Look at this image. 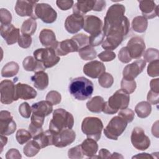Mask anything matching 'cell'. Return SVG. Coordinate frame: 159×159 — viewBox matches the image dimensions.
I'll list each match as a JSON object with an SVG mask.
<instances>
[{"label":"cell","mask_w":159,"mask_h":159,"mask_svg":"<svg viewBox=\"0 0 159 159\" xmlns=\"http://www.w3.org/2000/svg\"><path fill=\"white\" fill-rule=\"evenodd\" d=\"M1 102L4 104H10L15 101L16 98V85L9 80H2L0 83Z\"/></svg>","instance_id":"obj_11"},{"label":"cell","mask_w":159,"mask_h":159,"mask_svg":"<svg viewBox=\"0 0 159 159\" xmlns=\"http://www.w3.org/2000/svg\"><path fill=\"white\" fill-rule=\"evenodd\" d=\"M104 34L103 32H101L98 34L91 35L89 37V44L92 47H96L101 45L104 40Z\"/></svg>","instance_id":"obj_44"},{"label":"cell","mask_w":159,"mask_h":159,"mask_svg":"<svg viewBox=\"0 0 159 159\" xmlns=\"http://www.w3.org/2000/svg\"><path fill=\"white\" fill-rule=\"evenodd\" d=\"M147 99V102L150 104H158L159 102V93H156L150 90L148 93Z\"/></svg>","instance_id":"obj_55"},{"label":"cell","mask_w":159,"mask_h":159,"mask_svg":"<svg viewBox=\"0 0 159 159\" xmlns=\"http://www.w3.org/2000/svg\"><path fill=\"white\" fill-rule=\"evenodd\" d=\"M126 47L131 58L134 59L140 58L145 50L144 40L142 38L138 36L132 37L127 42Z\"/></svg>","instance_id":"obj_14"},{"label":"cell","mask_w":159,"mask_h":159,"mask_svg":"<svg viewBox=\"0 0 159 159\" xmlns=\"http://www.w3.org/2000/svg\"><path fill=\"white\" fill-rule=\"evenodd\" d=\"M31 80L34 83V87L41 91L47 88L48 85V74L43 71L35 72L31 77Z\"/></svg>","instance_id":"obj_28"},{"label":"cell","mask_w":159,"mask_h":159,"mask_svg":"<svg viewBox=\"0 0 159 159\" xmlns=\"http://www.w3.org/2000/svg\"><path fill=\"white\" fill-rule=\"evenodd\" d=\"M80 57L83 60H91L96 58L97 52L93 47L87 45L78 50Z\"/></svg>","instance_id":"obj_37"},{"label":"cell","mask_w":159,"mask_h":159,"mask_svg":"<svg viewBox=\"0 0 159 159\" xmlns=\"http://www.w3.org/2000/svg\"><path fill=\"white\" fill-rule=\"evenodd\" d=\"M32 37L28 35H20L17 41L18 45L20 47L23 48H27L30 47L32 44Z\"/></svg>","instance_id":"obj_52"},{"label":"cell","mask_w":159,"mask_h":159,"mask_svg":"<svg viewBox=\"0 0 159 159\" xmlns=\"http://www.w3.org/2000/svg\"><path fill=\"white\" fill-rule=\"evenodd\" d=\"M80 145L84 155L89 158H97V157H95L98 150L97 141L88 137L80 144Z\"/></svg>","instance_id":"obj_26"},{"label":"cell","mask_w":159,"mask_h":159,"mask_svg":"<svg viewBox=\"0 0 159 159\" xmlns=\"http://www.w3.org/2000/svg\"><path fill=\"white\" fill-rule=\"evenodd\" d=\"M37 3V1H34L18 0L15 6L16 12L21 17L29 16L34 18V8Z\"/></svg>","instance_id":"obj_19"},{"label":"cell","mask_w":159,"mask_h":159,"mask_svg":"<svg viewBox=\"0 0 159 159\" xmlns=\"http://www.w3.org/2000/svg\"><path fill=\"white\" fill-rule=\"evenodd\" d=\"M118 116H120L129 123L132 122V120H134L135 117V113L131 109L126 108L120 110L118 113Z\"/></svg>","instance_id":"obj_51"},{"label":"cell","mask_w":159,"mask_h":159,"mask_svg":"<svg viewBox=\"0 0 159 159\" xmlns=\"http://www.w3.org/2000/svg\"><path fill=\"white\" fill-rule=\"evenodd\" d=\"M98 57L101 61L107 62V61H111L113 60L116 58V55L112 50H106L101 52L99 54H98Z\"/></svg>","instance_id":"obj_53"},{"label":"cell","mask_w":159,"mask_h":159,"mask_svg":"<svg viewBox=\"0 0 159 159\" xmlns=\"http://www.w3.org/2000/svg\"><path fill=\"white\" fill-rule=\"evenodd\" d=\"M128 122L119 116L113 117L104 129L106 137L111 140H117L125 131Z\"/></svg>","instance_id":"obj_7"},{"label":"cell","mask_w":159,"mask_h":159,"mask_svg":"<svg viewBox=\"0 0 159 159\" xmlns=\"http://www.w3.org/2000/svg\"><path fill=\"white\" fill-rule=\"evenodd\" d=\"M32 112V107L26 102H22L19 107V112L24 118H29Z\"/></svg>","instance_id":"obj_49"},{"label":"cell","mask_w":159,"mask_h":159,"mask_svg":"<svg viewBox=\"0 0 159 159\" xmlns=\"http://www.w3.org/2000/svg\"><path fill=\"white\" fill-rule=\"evenodd\" d=\"M39 38L42 45L46 48L50 47L55 49L58 43L54 32L51 29H42L39 34Z\"/></svg>","instance_id":"obj_23"},{"label":"cell","mask_w":159,"mask_h":159,"mask_svg":"<svg viewBox=\"0 0 159 159\" xmlns=\"http://www.w3.org/2000/svg\"><path fill=\"white\" fill-rule=\"evenodd\" d=\"M153 158V157L152 154H148L147 153H139L137 155H135L132 157V158Z\"/></svg>","instance_id":"obj_60"},{"label":"cell","mask_w":159,"mask_h":159,"mask_svg":"<svg viewBox=\"0 0 159 159\" xmlns=\"http://www.w3.org/2000/svg\"><path fill=\"white\" fill-rule=\"evenodd\" d=\"M132 145L137 150L144 151L150 145V140L145 135L143 129L140 127L134 128L130 136Z\"/></svg>","instance_id":"obj_10"},{"label":"cell","mask_w":159,"mask_h":159,"mask_svg":"<svg viewBox=\"0 0 159 159\" xmlns=\"http://www.w3.org/2000/svg\"><path fill=\"white\" fill-rule=\"evenodd\" d=\"M125 7L121 4L111 6L104 17L102 32L106 36L109 32L121 28L130 29V22L124 16Z\"/></svg>","instance_id":"obj_1"},{"label":"cell","mask_w":159,"mask_h":159,"mask_svg":"<svg viewBox=\"0 0 159 159\" xmlns=\"http://www.w3.org/2000/svg\"><path fill=\"white\" fill-rule=\"evenodd\" d=\"M70 94L76 99L84 101L89 99L94 91V85L88 78L80 76L72 79L69 84Z\"/></svg>","instance_id":"obj_2"},{"label":"cell","mask_w":159,"mask_h":159,"mask_svg":"<svg viewBox=\"0 0 159 159\" xmlns=\"http://www.w3.org/2000/svg\"><path fill=\"white\" fill-rule=\"evenodd\" d=\"M46 100L49 101L52 105H57L61 102V96L58 91L52 90L47 93Z\"/></svg>","instance_id":"obj_46"},{"label":"cell","mask_w":159,"mask_h":159,"mask_svg":"<svg viewBox=\"0 0 159 159\" xmlns=\"http://www.w3.org/2000/svg\"><path fill=\"white\" fill-rule=\"evenodd\" d=\"M73 125V115L64 109L59 108L53 112L52 119L49 124V130L53 134H57L65 129H71Z\"/></svg>","instance_id":"obj_4"},{"label":"cell","mask_w":159,"mask_h":159,"mask_svg":"<svg viewBox=\"0 0 159 159\" xmlns=\"http://www.w3.org/2000/svg\"><path fill=\"white\" fill-rule=\"evenodd\" d=\"M55 50L58 56L66 55L69 53L77 52L79 50L77 45L71 39L58 42Z\"/></svg>","instance_id":"obj_24"},{"label":"cell","mask_w":159,"mask_h":159,"mask_svg":"<svg viewBox=\"0 0 159 159\" xmlns=\"http://www.w3.org/2000/svg\"><path fill=\"white\" fill-rule=\"evenodd\" d=\"M150 86L151 89L150 90L156 93H159V79L158 78L152 80L150 83Z\"/></svg>","instance_id":"obj_58"},{"label":"cell","mask_w":159,"mask_h":159,"mask_svg":"<svg viewBox=\"0 0 159 159\" xmlns=\"http://www.w3.org/2000/svg\"><path fill=\"white\" fill-rule=\"evenodd\" d=\"M45 117H40L35 114H32L30 124L29 125V131L32 135V137L43 132L42 125L44 122Z\"/></svg>","instance_id":"obj_31"},{"label":"cell","mask_w":159,"mask_h":159,"mask_svg":"<svg viewBox=\"0 0 159 159\" xmlns=\"http://www.w3.org/2000/svg\"><path fill=\"white\" fill-rule=\"evenodd\" d=\"M20 29L14 27L12 24L1 25L0 33L1 37L6 40L7 45H12L16 43L20 37Z\"/></svg>","instance_id":"obj_17"},{"label":"cell","mask_w":159,"mask_h":159,"mask_svg":"<svg viewBox=\"0 0 159 159\" xmlns=\"http://www.w3.org/2000/svg\"><path fill=\"white\" fill-rule=\"evenodd\" d=\"M83 73L91 78H98L101 74L105 72L104 65L98 60L91 61L86 63L83 66Z\"/></svg>","instance_id":"obj_20"},{"label":"cell","mask_w":159,"mask_h":159,"mask_svg":"<svg viewBox=\"0 0 159 159\" xmlns=\"http://www.w3.org/2000/svg\"><path fill=\"white\" fill-rule=\"evenodd\" d=\"M77 45L78 49H81L87 45H89V37L84 34H78L71 37Z\"/></svg>","instance_id":"obj_41"},{"label":"cell","mask_w":159,"mask_h":159,"mask_svg":"<svg viewBox=\"0 0 159 159\" xmlns=\"http://www.w3.org/2000/svg\"><path fill=\"white\" fill-rule=\"evenodd\" d=\"M41 148L34 140L29 141L23 148V152L27 157H32L36 155Z\"/></svg>","instance_id":"obj_38"},{"label":"cell","mask_w":159,"mask_h":159,"mask_svg":"<svg viewBox=\"0 0 159 159\" xmlns=\"http://www.w3.org/2000/svg\"><path fill=\"white\" fill-rule=\"evenodd\" d=\"M102 22L100 18L93 15L86 16L84 18L83 30L87 33L93 35L102 31Z\"/></svg>","instance_id":"obj_16"},{"label":"cell","mask_w":159,"mask_h":159,"mask_svg":"<svg viewBox=\"0 0 159 159\" xmlns=\"http://www.w3.org/2000/svg\"><path fill=\"white\" fill-rule=\"evenodd\" d=\"M135 112L140 118H146L152 112L151 104L147 101H141L135 107Z\"/></svg>","instance_id":"obj_34"},{"label":"cell","mask_w":159,"mask_h":159,"mask_svg":"<svg viewBox=\"0 0 159 159\" xmlns=\"http://www.w3.org/2000/svg\"><path fill=\"white\" fill-rule=\"evenodd\" d=\"M106 6V2L103 0H96L95 5L93 11H102L104 9H105Z\"/></svg>","instance_id":"obj_57"},{"label":"cell","mask_w":159,"mask_h":159,"mask_svg":"<svg viewBox=\"0 0 159 159\" xmlns=\"http://www.w3.org/2000/svg\"><path fill=\"white\" fill-rule=\"evenodd\" d=\"M7 142V138L6 137V135H1V152H2L3 150V147L4 145H6Z\"/></svg>","instance_id":"obj_61"},{"label":"cell","mask_w":159,"mask_h":159,"mask_svg":"<svg viewBox=\"0 0 159 159\" xmlns=\"http://www.w3.org/2000/svg\"><path fill=\"white\" fill-rule=\"evenodd\" d=\"M159 60L150 62L147 66V73L149 76L157 77L159 75Z\"/></svg>","instance_id":"obj_45"},{"label":"cell","mask_w":159,"mask_h":159,"mask_svg":"<svg viewBox=\"0 0 159 159\" xmlns=\"http://www.w3.org/2000/svg\"><path fill=\"white\" fill-rule=\"evenodd\" d=\"M19 66L15 61H10L7 63L2 68L1 76L2 77L9 78L16 75L19 71Z\"/></svg>","instance_id":"obj_36"},{"label":"cell","mask_w":159,"mask_h":159,"mask_svg":"<svg viewBox=\"0 0 159 159\" xmlns=\"http://www.w3.org/2000/svg\"><path fill=\"white\" fill-rule=\"evenodd\" d=\"M143 60L145 62H151L157 60H159V52L157 48H150L146 50L143 54Z\"/></svg>","instance_id":"obj_42"},{"label":"cell","mask_w":159,"mask_h":159,"mask_svg":"<svg viewBox=\"0 0 159 159\" xmlns=\"http://www.w3.org/2000/svg\"><path fill=\"white\" fill-rule=\"evenodd\" d=\"M32 137V134L29 130H25L24 129H19L16 134V139L17 142L20 144L23 145L27 142Z\"/></svg>","instance_id":"obj_40"},{"label":"cell","mask_w":159,"mask_h":159,"mask_svg":"<svg viewBox=\"0 0 159 159\" xmlns=\"http://www.w3.org/2000/svg\"><path fill=\"white\" fill-rule=\"evenodd\" d=\"M74 1L73 0H57L56 4L57 7L62 11H66L72 7L73 6Z\"/></svg>","instance_id":"obj_54"},{"label":"cell","mask_w":159,"mask_h":159,"mask_svg":"<svg viewBox=\"0 0 159 159\" xmlns=\"http://www.w3.org/2000/svg\"><path fill=\"white\" fill-rule=\"evenodd\" d=\"M123 156L121 155L120 153H118L117 152H114L112 154H111V158H123Z\"/></svg>","instance_id":"obj_62"},{"label":"cell","mask_w":159,"mask_h":159,"mask_svg":"<svg viewBox=\"0 0 159 159\" xmlns=\"http://www.w3.org/2000/svg\"><path fill=\"white\" fill-rule=\"evenodd\" d=\"M76 139V134L72 129H65L57 134H53V145L58 147H65L72 143Z\"/></svg>","instance_id":"obj_13"},{"label":"cell","mask_w":159,"mask_h":159,"mask_svg":"<svg viewBox=\"0 0 159 159\" xmlns=\"http://www.w3.org/2000/svg\"><path fill=\"white\" fill-rule=\"evenodd\" d=\"M83 156L80 145L72 147L68 151V157L71 159H81L83 158Z\"/></svg>","instance_id":"obj_47"},{"label":"cell","mask_w":159,"mask_h":159,"mask_svg":"<svg viewBox=\"0 0 159 159\" xmlns=\"http://www.w3.org/2000/svg\"><path fill=\"white\" fill-rule=\"evenodd\" d=\"M21 158L22 155L20 153L16 148H11L6 153V158L7 159H14Z\"/></svg>","instance_id":"obj_56"},{"label":"cell","mask_w":159,"mask_h":159,"mask_svg":"<svg viewBox=\"0 0 159 159\" xmlns=\"http://www.w3.org/2000/svg\"><path fill=\"white\" fill-rule=\"evenodd\" d=\"M146 66V62L143 60H137L132 63L126 65L122 71L123 78L129 80H134L140 74Z\"/></svg>","instance_id":"obj_15"},{"label":"cell","mask_w":159,"mask_h":159,"mask_svg":"<svg viewBox=\"0 0 159 159\" xmlns=\"http://www.w3.org/2000/svg\"><path fill=\"white\" fill-rule=\"evenodd\" d=\"M22 66L24 69L27 71L38 72L43 71L46 68L43 65L35 59L34 57L28 56L25 57L22 61Z\"/></svg>","instance_id":"obj_30"},{"label":"cell","mask_w":159,"mask_h":159,"mask_svg":"<svg viewBox=\"0 0 159 159\" xmlns=\"http://www.w3.org/2000/svg\"><path fill=\"white\" fill-rule=\"evenodd\" d=\"M111 153L106 148H101L99 152L98 158H111Z\"/></svg>","instance_id":"obj_59"},{"label":"cell","mask_w":159,"mask_h":159,"mask_svg":"<svg viewBox=\"0 0 159 159\" xmlns=\"http://www.w3.org/2000/svg\"><path fill=\"white\" fill-rule=\"evenodd\" d=\"M57 18V13L53 7L47 3H37L34 8V19H40L43 22L51 24Z\"/></svg>","instance_id":"obj_9"},{"label":"cell","mask_w":159,"mask_h":159,"mask_svg":"<svg viewBox=\"0 0 159 159\" xmlns=\"http://www.w3.org/2000/svg\"><path fill=\"white\" fill-rule=\"evenodd\" d=\"M12 21L11 13L5 8L0 9V22L1 25L11 24Z\"/></svg>","instance_id":"obj_48"},{"label":"cell","mask_w":159,"mask_h":159,"mask_svg":"<svg viewBox=\"0 0 159 159\" xmlns=\"http://www.w3.org/2000/svg\"><path fill=\"white\" fill-rule=\"evenodd\" d=\"M148 27L147 19L142 16L134 17L132 22V29L137 33H143L146 31Z\"/></svg>","instance_id":"obj_33"},{"label":"cell","mask_w":159,"mask_h":159,"mask_svg":"<svg viewBox=\"0 0 159 159\" xmlns=\"http://www.w3.org/2000/svg\"><path fill=\"white\" fill-rule=\"evenodd\" d=\"M33 55L35 59L41 63L45 68L54 66L60 60L55 50L50 47L38 48L34 52Z\"/></svg>","instance_id":"obj_6"},{"label":"cell","mask_w":159,"mask_h":159,"mask_svg":"<svg viewBox=\"0 0 159 159\" xmlns=\"http://www.w3.org/2000/svg\"><path fill=\"white\" fill-rule=\"evenodd\" d=\"M130 29H119L109 32L102 43V47L104 50H113L116 49L122 42L124 37L127 35Z\"/></svg>","instance_id":"obj_8"},{"label":"cell","mask_w":159,"mask_h":159,"mask_svg":"<svg viewBox=\"0 0 159 159\" xmlns=\"http://www.w3.org/2000/svg\"><path fill=\"white\" fill-rule=\"evenodd\" d=\"M130 102V94L122 89L116 91L107 101L104 102L102 112L106 114H114L118 111L127 108Z\"/></svg>","instance_id":"obj_3"},{"label":"cell","mask_w":159,"mask_h":159,"mask_svg":"<svg viewBox=\"0 0 159 159\" xmlns=\"http://www.w3.org/2000/svg\"><path fill=\"white\" fill-rule=\"evenodd\" d=\"M16 123L13 120L10 112L1 111L0 112V134L10 135L16 130Z\"/></svg>","instance_id":"obj_12"},{"label":"cell","mask_w":159,"mask_h":159,"mask_svg":"<svg viewBox=\"0 0 159 159\" xmlns=\"http://www.w3.org/2000/svg\"><path fill=\"white\" fill-rule=\"evenodd\" d=\"M139 7L142 16L147 19H153L158 15V6L153 1L143 0L139 1Z\"/></svg>","instance_id":"obj_21"},{"label":"cell","mask_w":159,"mask_h":159,"mask_svg":"<svg viewBox=\"0 0 159 159\" xmlns=\"http://www.w3.org/2000/svg\"><path fill=\"white\" fill-rule=\"evenodd\" d=\"M102 129V122L98 117H86L82 121L81 130L83 133L96 141H98L101 139Z\"/></svg>","instance_id":"obj_5"},{"label":"cell","mask_w":159,"mask_h":159,"mask_svg":"<svg viewBox=\"0 0 159 159\" xmlns=\"http://www.w3.org/2000/svg\"><path fill=\"white\" fill-rule=\"evenodd\" d=\"M118 58L123 63H128L132 60V58L130 55L127 47L121 48L118 53Z\"/></svg>","instance_id":"obj_50"},{"label":"cell","mask_w":159,"mask_h":159,"mask_svg":"<svg viewBox=\"0 0 159 159\" xmlns=\"http://www.w3.org/2000/svg\"><path fill=\"white\" fill-rule=\"evenodd\" d=\"M98 83L101 87L109 88L111 87L114 83V78L111 74L104 72L98 78Z\"/></svg>","instance_id":"obj_39"},{"label":"cell","mask_w":159,"mask_h":159,"mask_svg":"<svg viewBox=\"0 0 159 159\" xmlns=\"http://www.w3.org/2000/svg\"><path fill=\"white\" fill-rule=\"evenodd\" d=\"M37 29V22L36 19L30 17L25 20L22 24L20 31L23 35H33Z\"/></svg>","instance_id":"obj_35"},{"label":"cell","mask_w":159,"mask_h":159,"mask_svg":"<svg viewBox=\"0 0 159 159\" xmlns=\"http://www.w3.org/2000/svg\"><path fill=\"white\" fill-rule=\"evenodd\" d=\"M84 17L83 16L72 14L65 21V28L70 34H75L83 28Z\"/></svg>","instance_id":"obj_18"},{"label":"cell","mask_w":159,"mask_h":159,"mask_svg":"<svg viewBox=\"0 0 159 159\" xmlns=\"http://www.w3.org/2000/svg\"><path fill=\"white\" fill-rule=\"evenodd\" d=\"M136 87L137 84L135 80H129L122 78L120 82V88L123 91L130 94L134 92Z\"/></svg>","instance_id":"obj_43"},{"label":"cell","mask_w":159,"mask_h":159,"mask_svg":"<svg viewBox=\"0 0 159 159\" xmlns=\"http://www.w3.org/2000/svg\"><path fill=\"white\" fill-rule=\"evenodd\" d=\"M32 114L45 117L53 111V105L48 101H40L32 104Z\"/></svg>","instance_id":"obj_25"},{"label":"cell","mask_w":159,"mask_h":159,"mask_svg":"<svg viewBox=\"0 0 159 159\" xmlns=\"http://www.w3.org/2000/svg\"><path fill=\"white\" fill-rule=\"evenodd\" d=\"M32 138L39 147L40 148H43L48 145H53V133H52L50 130L45 132L43 131Z\"/></svg>","instance_id":"obj_29"},{"label":"cell","mask_w":159,"mask_h":159,"mask_svg":"<svg viewBox=\"0 0 159 159\" xmlns=\"http://www.w3.org/2000/svg\"><path fill=\"white\" fill-rule=\"evenodd\" d=\"M96 0L78 1L73 7V13L83 16L94 9Z\"/></svg>","instance_id":"obj_27"},{"label":"cell","mask_w":159,"mask_h":159,"mask_svg":"<svg viewBox=\"0 0 159 159\" xmlns=\"http://www.w3.org/2000/svg\"><path fill=\"white\" fill-rule=\"evenodd\" d=\"M104 104V99L101 96H96L86 102V107L91 112L99 113L102 112Z\"/></svg>","instance_id":"obj_32"},{"label":"cell","mask_w":159,"mask_h":159,"mask_svg":"<svg viewBox=\"0 0 159 159\" xmlns=\"http://www.w3.org/2000/svg\"><path fill=\"white\" fill-rule=\"evenodd\" d=\"M37 91L30 86L19 83L16 84V98L17 101L19 99L29 100L34 99L37 96Z\"/></svg>","instance_id":"obj_22"}]
</instances>
